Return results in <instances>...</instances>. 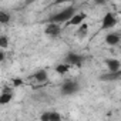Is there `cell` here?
<instances>
[{"label":"cell","mask_w":121,"mask_h":121,"mask_svg":"<svg viewBox=\"0 0 121 121\" xmlns=\"http://www.w3.org/2000/svg\"><path fill=\"white\" fill-rule=\"evenodd\" d=\"M76 14V9L73 6H69L67 9L61 10V12H58L56 14H53L50 19H48V23H56V24H60V23H69Z\"/></svg>","instance_id":"1"},{"label":"cell","mask_w":121,"mask_h":121,"mask_svg":"<svg viewBox=\"0 0 121 121\" xmlns=\"http://www.w3.org/2000/svg\"><path fill=\"white\" fill-rule=\"evenodd\" d=\"M78 88H80V86H78L77 81H74V80H67V81H64L63 86H61V94H63V95H73V94H76V93L78 91Z\"/></svg>","instance_id":"2"},{"label":"cell","mask_w":121,"mask_h":121,"mask_svg":"<svg viewBox=\"0 0 121 121\" xmlns=\"http://www.w3.org/2000/svg\"><path fill=\"white\" fill-rule=\"evenodd\" d=\"M115 24H117V17H115L111 12H107V13L103 16V20H101L103 29H104V30H108V29H112Z\"/></svg>","instance_id":"3"},{"label":"cell","mask_w":121,"mask_h":121,"mask_svg":"<svg viewBox=\"0 0 121 121\" xmlns=\"http://www.w3.org/2000/svg\"><path fill=\"white\" fill-rule=\"evenodd\" d=\"M83 61H84V57L80 56V54H76V53H69L66 56V63L70 64V66H77V67H81L83 66Z\"/></svg>","instance_id":"4"},{"label":"cell","mask_w":121,"mask_h":121,"mask_svg":"<svg viewBox=\"0 0 121 121\" xmlns=\"http://www.w3.org/2000/svg\"><path fill=\"white\" fill-rule=\"evenodd\" d=\"M44 33L48 37H57L61 33V27H60V24H56V23H48L44 29Z\"/></svg>","instance_id":"5"},{"label":"cell","mask_w":121,"mask_h":121,"mask_svg":"<svg viewBox=\"0 0 121 121\" xmlns=\"http://www.w3.org/2000/svg\"><path fill=\"white\" fill-rule=\"evenodd\" d=\"M105 66L110 70V73L120 71V69H121V63L118 61L117 58H108V60H105Z\"/></svg>","instance_id":"6"},{"label":"cell","mask_w":121,"mask_h":121,"mask_svg":"<svg viewBox=\"0 0 121 121\" xmlns=\"http://www.w3.org/2000/svg\"><path fill=\"white\" fill-rule=\"evenodd\" d=\"M86 17H87V14H86V13H83V12L76 13V14H74V17H73L67 24H70V26H81V24L84 23Z\"/></svg>","instance_id":"7"},{"label":"cell","mask_w":121,"mask_h":121,"mask_svg":"<svg viewBox=\"0 0 121 121\" xmlns=\"http://www.w3.org/2000/svg\"><path fill=\"white\" fill-rule=\"evenodd\" d=\"M121 41V34L120 33H108L105 36V43L110 46H117Z\"/></svg>","instance_id":"8"},{"label":"cell","mask_w":121,"mask_h":121,"mask_svg":"<svg viewBox=\"0 0 121 121\" xmlns=\"http://www.w3.org/2000/svg\"><path fill=\"white\" fill-rule=\"evenodd\" d=\"M33 78H34L36 81H39V83H44V81H47L48 74H47L46 70H39V71H36V73L33 74Z\"/></svg>","instance_id":"9"},{"label":"cell","mask_w":121,"mask_h":121,"mask_svg":"<svg viewBox=\"0 0 121 121\" xmlns=\"http://www.w3.org/2000/svg\"><path fill=\"white\" fill-rule=\"evenodd\" d=\"M120 78H121V70L115 71V73H108V74L101 76V80H104V81H115V80H120Z\"/></svg>","instance_id":"10"},{"label":"cell","mask_w":121,"mask_h":121,"mask_svg":"<svg viewBox=\"0 0 121 121\" xmlns=\"http://www.w3.org/2000/svg\"><path fill=\"white\" fill-rule=\"evenodd\" d=\"M70 64H67V63H63V64H57V67H56V71L58 73V74H61V76H64L66 73H69V70H70Z\"/></svg>","instance_id":"11"},{"label":"cell","mask_w":121,"mask_h":121,"mask_svg":"<svg viewBox=\"0 0 121 121\" xmlns=\"http://www.w3.org/2000/svg\"><path fill=\"white\" fill-rule=\"evenodd\" d=\"M12 100H13V93H2V95H0V104L2 105H6Z\"/></svg>","instance_id":"12"},{"label":"cell","mask_w":121,"mask_h":121,"mask_svg":"<svg viewBox=\"0 0 121 121\" xmlns=\"http://www.w3.org/2000/svg\"><path fill=\"white\" fill-rule=\"evenodd\" d=\"M87 33H88V24H87V23H83L81 26H78V29H77V33H76V34H77L78 37H81V39H83V37H86V36H87Z\"/></svg>","instance_id":"13"},{"label":"cell","mask_w":121,"mask_h":121,"mask_svg":"<svg viewBox=\"0 0 121 121\" xmlns=\"http://www.w3.org/2000/svg\"><path fill=\"white\" fill-rule=\"evenodd\" d=\"M9 20H10V14H9V13H6V12H0V23L6 24V23H9Z\"/></svg>","instance_id":"14"},{"label":"cell","mask_w":121,"mask_h":121,"mask_svg":"<svg viewBox=\"0 0 121 121\" xmlns=\"http://www.w3.org/2000/svg\"><path fill=\"white\" fill-rule=\"evenodd\" d=\"M7 46H9V40H7V37H6V36H2V37H0V48L4 50Z\"/></svg>","instance_id":"15"},{"label":"cell","mask_w":121,"mask_h":121,"mask_svg":"<svg viewBox=\"0 0 121 121\" xmlns=\"http://www.w3.org/2000/svg\"><path fill=\"white\" fill-rule=\"evenodd\" d=\"M51 120V112L50 111H46L40 115V121H50Z\"/></svg>","instance_id":"16"},{"label":"cell","mask_w":121,"mask_h":121,"mask_svg":"<svg viewBox=\"0 0 121 121\" xmlns=\"http://www.w3.org/2000/svg\"><path fill=\"white\" fill-rule=\"evenodd\" d=\"M50 121H61V114L57 112V111L51 112V120Z\"/></svg>","instance_id":"17"},{"label":"cell","mask_w":121,"mask_h":121,"mask_svg":"<svg viewBox=\"0 0 121 121\" xmlns=\"http://www.w3.org/2000/svg\"><path fill=\"white\" fill-rule=\"evenodd\" d=\"M12 83H13V86H14V87H20V86H23V80H22V78H19V77L13 78V80H12Z\"/></svg>","instance_id":"18"},{"label":"cell","mask_w":121,"mask_h":121,"mask_svg":"<svg viewBox=\"0 0 121 121\" xmlns=\"http://www.w3.org/2000/svg\"><path fill=\"white\" fill-rule=\"evenodd\" d=\"M4 58H6V57H4V51L2 50V51H0V60H2V61H3Z\"/></svg>","instance_id":"19"}]
</instances>
